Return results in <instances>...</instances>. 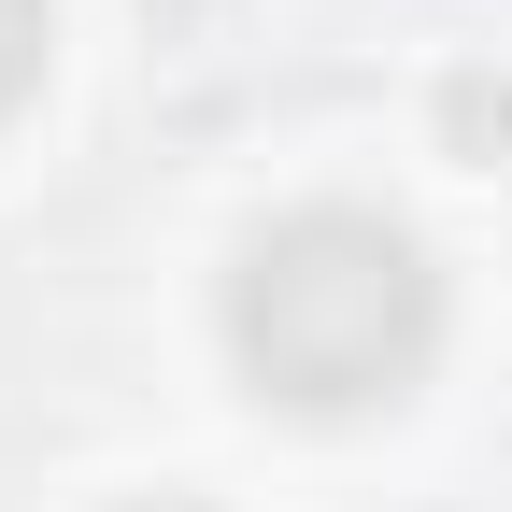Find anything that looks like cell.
I'll list each match as a JSON object with an SVG mask.
<instances>
[{"mask_svg": "<svg viewBox=\"0 0 512 512\" xmlns=\"http://www.w3.org/2000/svg\"><path fill=\"white\" fill-rule=\"evenodd\" d=\"M29 72H43V0H0V114L29 100Z\"/></svg>", "mask_w": 512, "mask_h": 512, "instance_id": "cell-2", "label": "cell"}, {"mask_svg": "<svg viewBox=\"0 0 512 512\" xmlns=\"http://www.w3.org/2000/svg\"><path fill=\"white\" fill-rule=\"evenodd\" d=\"M157 512H185V498H157Z\"/></svg>", "mask_w": 512, "mask_h": 512, "instance_id": "cell-3", "label": "cell"}, {"mask_svg": "<svg viewBox=\"0 0 512 512\" xmlns=\"http://www.w3.org/2000/svg\"><path fill=\"white\" fill-rule=\"evenodd\" d=\"M228 342L271 399H313V413L399 399L441 356V271L384 214H285L228 271Z\"/></svg>", "mask_w": 512, "mask_h": 512, "instance_id": "cell-1", "label": "cell"}]
</instances>
